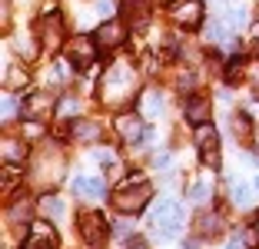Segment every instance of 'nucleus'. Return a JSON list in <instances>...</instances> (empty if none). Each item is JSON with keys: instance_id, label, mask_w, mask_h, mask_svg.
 I'll return each mask as SVG.
<instances>
[{"instance_id": "nucleus-1", "label": "nucleus", "mask_w": 259, "mask_h": 249, "mask_svg": "<svg viewBox=\"0 0 259 249\" xmlns=\"http://www.w3.org/2000/svg\"><path fill=\"white\" fill-rule=\"evenodd\" d=\"M137 90V70L130 67L126 60H116L107 67L103 80H100V100L107 106H123Z\"/></svg>"}, {"instance_id": "nucleus-2", "label": "nucleus", "mask_w": 259, "mask_h": 249, "mask_svg": "<svg viewBox=\"0 0 259 249\" xmlns=\"http://www.w3.org/2000/svg\"><path fill=\"white\" fill-rule=\"evenodd\" d=\"M150 196H153V189H150V183L143 180V173H133V176H130V180L123 183L120 189H116L113 206H116L120 213H126V216H133V213L146 210Z\"/></svg>"}, {"instance_id": "nucleus-3", "label": "nucleus", "mask_w": 259, "mask_h": 249, "mask_svg": "<svg viewBox=\"0 0 259 249\" xmlns=\"http://www.w3.org/2000/svg\"><path fill=\"white\" fill-rule=\"evenodd\" d=\"M183 226V206L173 203V199H160L153 206V216H150V229L156 239H173Z\"/></svg>"}, {"instance_id": "nucleus-4", "label": "nucleus", "mask_w": 259, "mask_h": 249, "mask_svg": "<svg viewBox=\"0 0 259 249\" xmlns=\"http://www.w3.org/2000/svg\"><path fill=\"white\" fill-rule=\"evenodd\" d=\"M196 150L209 170H220V136H216V130L209 123L196 127Z\"/></svg>"}, {"instance_id": "nucleus-5", "label": "nucleus", "mask_w": 259, "mask_h": 249, "mask_svg": "<svg viewBox=\"0 0 259 249\" xmlns=\"http://www.w3.org/2000/svg\"><path fill=\"white\" fill-rule=\"evenodd\" d=\"M169 17L180 27H199L203 23V0H173L169 4Z\"/></svg>"}, {"instance_id": "nucleus-6", "label": "nucleus", "mask_w": 259, "mask_h": 249, "mask_svg": "<svg viewBox=\"0 0 259 249\" xmlns=\"http://www.w3.org/2000/svg\"><path fill=\"white\" fill-rule=\"evenodd\" d=\"M76 229H80V236H83L90 246H97V242H103V236H107V216H103V213H97V210L80 213Z\"/></svg>"}, {"instance_id": "nucleus-7", "label": "nucleus", "mask_w": 259, "mask_h": 249, "mask_svg": "<svg viewBox=\"0 0 259 249\" xmlns=\"http://www.w3.org/2000/svg\"><path fill=\"white\" fill-rule=\"evenodd\" d=\"M37 33H40V44H44V50L54 53L57 47L63 44V23H60V17H57L54 10H50V14H44V20H40Z\"/></svg>"}, {"instance_id": "nucleus-8", "label": "nucleus", "mask_w": 259, "mask_h": 249, "mask_svg": "<svg viewBox=\"0 0 259 249\" xmlns=\"http://www.w3.org/2000/svg\"><path fill=\"white\" fill-rule=\"evenodd\" d=\"M57 229L50 223H33L27 239H23V249H57Z\"/></svg>"}, {"instance_id": "nucleus-9", "label": "nucleus", "mask_w": 259, "mask_h": 249, "mask_svg": "<svg viewBox=\"0 0 259 249\" xmlns=\"http://www.w3.org/2000/svg\"><path fill=\"white\" fill-rule=\"evenodd\" d=\"M146 130H150V127H143L140 113H123V116H116V133H120L126 143H143V140H146Z\"/></svg>"}, {"instance_id": "nucleus-10", "label": "nucleus", "mask_w": 259, "mask_h": 249, "mask_svg": "<svg viewBox=\"0 0 259 249\" xmlns=\"http://www.w3.org/2000/svg\"><path fill=\"white\" fill-rule=\"evenodd\" d=\"M97 50H100V44L93 37H73V44H70V57H73L76 67H90L97 60Z\"/></svg>"}, {"instance_id": "nucleus-11", "label": "nucleus", "mask_w": 259, "mask_h": 249, "mask_svg": "<svg viewBox=\"0 0 259 249\" xmlns=\"http://www.w3.org/2000/svg\"><path fill=\"white\" fill-rule=\"evenodd\" d=\"M183 113L193 127H203V123H209V100H206L203 93H193V97H186Z\"/></svg>"}, {"instance_id": "nucleus-12", "label": "nucleus", "mask_w": 259, "mask_h": 249, "mask_svg": "<svg viewBox=\"0 0 259 249\" xmlns=\"http://www.w3.org/2000/svg\"><path fill=\"white\" fill-rule=\"evenodd\" d=\"M93 40L100 44V50H113V47L123 40V23L120 20H103L97 27V33H93Z\"/></svg>"}, {"instance_id": "nucleus-13", "label": "nucleus", "mask_w": 259, "mask_h": 249, "mask_svg": "<svg viewBox=\"0 0 259 249\" xmlns=\"http://www.w3.org/2000/svg\"><path fill=\"white\" fill-rule=\"evenodd\" d=\"M73 193H80V196H87V199H103L107 196V183L93 180V176H76L73 180Z\"/></svg>"}, {"instance_id": "nucleus-14", "label": "nucleus", "mask_w": 259, "mask_h": 249, "mask_svg": "<svg viewBox=\"0 0 259 249\" xmlns=\"http://www.w3.org/2000/svg\"><path fill=\"white\" fill-rule=\"evenodd\" d=\"M256 193H259V189L249 186L246 180H233V186H229V199H233L239 210H249L252 199H256Z\"/></svg>"}, {"instance_id": "nucleus-15", "label": "nucleus", "mask_w": 259, "mask_h": 249, "mask_svg": "<svg viewBox=\"0 0 259 249\" xmlns=\"http://www.w3.org/2000/svg\"><path fill=\"white\" fill-rule=\"evenodd\" d=\"M140 110H143L140 116H163L166 100H163L160 90H143V97H140Z\"/></svg>"}, {"instance_id": "nucleus-16", "label": "nucleus", "mask_w": 259, "mask_h": 249, "mask_svg": "<svg viewBox=\"0 0 259 249\" xmlns=\"http://www.w3.org/2000/svg\"><path fill=\"white\" fill-rule=\"evenodd\" d=\"M100 133H103V127H100L97 120L80 116V120L73 123V140H80V143H93V140H100Z\"/></svg>"}, {"instance_id": "nucleus-17", "label": "nucleus", "mask_w": 259, "mask_h": 249, "mask_svg": "<svg viewBox=\"0 0 259 249\" xmlns=\"http://www.w3.org/2000/svg\"><path fill=\"white\" fill-rule=\"evenodd\" d=\"M23 159H27V143H23V140H14V136H7V140H4V163L17 166V163H23Z\"/></svg>"}, {"instance_id": "nucleus-18", "label": "nucleus", "mask_w": 259, "mask_h": 249, "mask_svg": "<svg viewBox=\"0 0 259 249\" xmlns=\"http://www.w3.org/2000/svg\"><path fill=\"white\" fill-rule=\"evenodd\" d=\"M123 10H126V17H130V23L133 27H143L146 23V0H123Z\"/></svg>"}, {"instance_id": "nucleus-19", "label": "nucleus", "mask_w": 259, "mask_h": 249, "mask_svg": "<svg viewBox=\"0 0 259 249\" xmlns=\"http://www.w3.org/2000/svg\"><path fill=\"white\" fill-rule=\"evenodd\" d=\"M44 110H50V97H47V93H30L27 103H23V113L27 116H40Z\"/></svg>"}, {"instance_id": "nucleus-20", "label": "nucleus", "mask_w": 259, "mask_h": 249, "mask_svg": "<svg viewBox=\"0 0 259 249\" xmlns=\"http://www.w3.org/2000/svg\"><path fill=\"white\" fill-rule=\"evenodd\" d=\"M199 233H203V236H216V233H220V229H223V216H220V213H203V216H199Z\"/></svg>"}, {"instance_id": "nucleus-21", "label": "nucleus", "mask_w": 259, "mask_h": 249, "mask_svg": "<svg viewBox=\"0 0 259 249\" xmlns=\"http://www.w3.org/2000/svg\"><path fill=\"white\" fill-rule=\"evenodd\" d=\"M40 210H44L50 219H60L63 216V199L60 196H40Z\"/></svg>"}, {"instance_id": "nucleus-22", "label": "nucleus", "mask_w": 259, "mask_h": 249, "mask_svg": "<svg viewBox=\"0 0 259 249\" xmlns=\"http://www.w3.org/2000/svg\"><path fill=\"white\" fill-rule=\"evenodd\" d=\"M223 23H226V27H243L246 23V10L243 7H226L223 10Z\"/></svg>"}, {"instance_id": "nucleus-23", "label": "nucleus", "mask_w": 259, "mask_h": 249, "mask_svg": "<svg viewBox=\"0 0 259 249\" xmlns=\"http://www.w3.org/2000/svg\"><path fill=\"white\" fill-rule=\"evenodd\" d=\"M209 193H213V189H209V183H206V180H199V183H193L190 199H193V203H203V199H209Z\"/></svg>"}, {"instance_id": "nucleus-24", "label": "nucleus", "mask_w": 259, "mask_h": 249, "mask_svg": "<svg viewBox=\"0 0 259 249\" xmlns=\"http://www.w3.org/2000/svg\"><path fill=\"white\" fill-rule=\"evenodd\" d=\"M20 110H23V106H20V100H17V97H4V120H17V113H20Z\"/></svg>"}, {"instance_id": "nucleus-25", "label": "nucleus", "mask_w": 259, "mask_h": 249, "mask_svg": "<svg viewBox=\"0 0 259 249\" xmlns=\"http://www.w3.org/2000/svg\"><path fill=\"white\" fill-rule=\"evenodd\" d=\"M17 50L23 53V60H33V53H37L33 44H30V40H23V37H17Z\"/></svg>"}, {"instance_id": "nucleus-26", "label": "nucleus", "mask_w": 259, "mask_h": 249, "mask_svg": "<svg viewBox=\"0 0 259 249\" xmlns=\"http://www.w3.org/2000/svg\"><path fill=\"white\" fill-rule=\"evenodd\" d=\"M93 159H97V163L113 166V153H110V150H103V146H100V150H93Z\"/></svg>"}, {"instance_id": "nucleus-27", "label": "nucleus", "mask_w": 259, "mask_h": 249, "mask_svg": "<svg viewBox=\"0 0 259 249\" xmlns=\"http://www.w3.org/2000/svg\"><path fill=\"white\" fill-rule=\"evenodd\" d=\"M97 14L110 20V14H113V0H97Z\"/></svg>"}, {"instance_id": "nucleus-28", "label": "nucleus", "mask_w": 259, "mask_h": 249, "mask_svg": "<svg viewBox=\"0 0 259 249\" xmlns=\"http://www.w3.org/2000/svg\"><path fill=\"white\" fill-rule=\"evenodd\" d=\"M73 110H76V100H63V103H60V116H67V113H73Z\"/></svg>"}, {"instance_id": "nucleus-29", "label": "nucleus", "mask_w": 259, "mask_h": 249, "mask_svg": "<svg viewBox=\"0 0 259 249\" xmlns=\"http://www.w3.org/2000/svg\"><path fill=\"white\" fill-rule=\"evenodd\" d=\"M23 133H27V136H40V133H44V127H40V123H27Z\"/></svg>"}, {"instance_id": "nucleus-30", "label": "nucleus", "mask_w": 259, "mask_h": 249, "mask_svg": "<svg viewBox=\"0 0 259 249\" xmlns=\"http://www.w3.org/2000/svg\"><path fill=\"white\" fill-rule=\"evenodd\" d=\"M153 166H156V170H166V166H169V156H166V153H160V156L153 159Z\"/></svg>"}, {"instance_id": "nucleus-31", "label": "nucleus", "mask_w": 259, "mask_h": 249, "mask_svg": "<svg viewBox=\"0 0 259 249\" xmlns=\"http://www.w3.org/2000/svg\"><path fill=\"white\" fill-rule=\"evenodd\" d=\"M130 233H133V226H130V223H126V219H123V223H120V226H116V236H123V239H126V236Z\"/></svg>"}, {"instance_id": "nucleus-32", "label": "nucleus", "mask_w": 259, "mask_h": 249, "mask_svg": "<svg viewBox=\"0 0 259 249\" xmlns=\"http://www.w3.org/2000/svg\"><path fill=\"white\" fill-rule=\"evenodd\" d=\"M126 249H146V239H137V236H133V239L126 242Z\"/></svg>"}, {"instance_id": "nucleus-33", "label": "nucleus", "mask_w": 259, "mask_h": 249, "mask_svg": "<svg viewBox=\"0 0 259 249\" xmlns=\"http://www.w3.org/2000/svg\"><path fill=\"white\" fill-rule=\"evenodd\" d=\"M183 249H199V242H193V239H190V242H183Z\"/></svg>"}, {"instance_id": "nucleus-34", "label": "nucleus", "mask_w": 259, "mask_h": 249, "mask_svg": "<svg viewBox=\"0 0 259 249\" xmlns=\"http://www.w3.org/2000/svg\"><path fill=\"white\" fill-rule=\"evenodd\" d=\"M226 249H243V246H239V242H233V246H226Z\"/></svg>"}, {"instance_id": "nucleus-35", "label": "nucleus", "mask_w": 259, "mask_h": 249, "mask_svg": "<svg viewBox=\"0 0 259 249\" xmlns=\"http://www.w3.org/2000/svg\"><path fill=\"white\" fill-rule=\"evenodd\" d=\"M252 186H256V189H259V176H256V183H252Z\"/></svg>"}, {"instance_id": "nucleus-36", "label": "nucleus", "mask_w": 259, "mask_h": 249, "mask_svg": "<svg viewBox=\"0 0 259 249\" xmlns=\"http://www.w3.org/2000/svg\"><path fill=\"white\" fill-rule=\"evenodd\" d=\"M256 233H259V223H256Z\"/></svg>"}, {"instance_id": "nucleus-37", "label": "nucleus", "mask_w": 259, "mask_h": 249, "mask_svg": "<svg viewBox=\"0 0 259 249\" xmlns=\"http://www.w3.org/2000/svg\"><path fill=\"white\" fill-rule=\"evenodd\" d=\"M256 140H259V136H256ZM256 146H259V143H256Z\"/></svg>"}, {"instance_id": "nucleus-38", "label": "nucleus", "mask_w": 259, "mask_h": 249, "mask_svg": "<svg viewBox=\"0 0 259 249\" xmlns=\"http://www.w3.org/2000/svg\"><path fill=\"white\" fill-rule=\"evenodd\" d=\"M169 4H173V0H169Z\"/></svg>"}]
</instances>
